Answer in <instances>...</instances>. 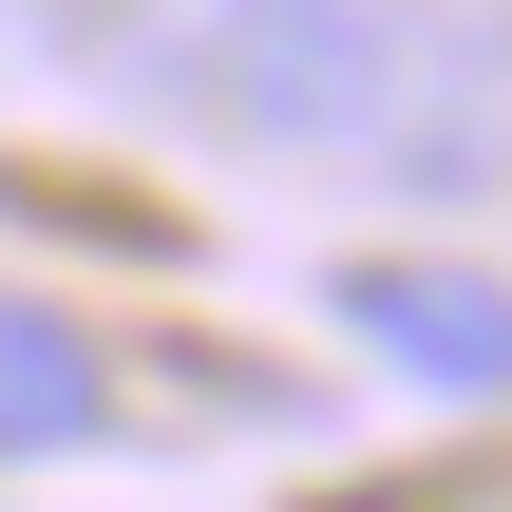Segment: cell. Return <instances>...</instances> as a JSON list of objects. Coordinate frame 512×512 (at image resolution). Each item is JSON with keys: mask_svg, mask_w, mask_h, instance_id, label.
I'll list each match as a JSON object with an SVG mask.
<instances>
[{"mask_svg": "<svg viewBox=\"0 0 512 512\" xmlns=\"http://www.w3.org/2000/svg\"><path fill=\"white\" fill-rule=\"evenodd\" d=\"M133 76L247 152H399L418 0H133Z\"/></svg>", "mask_w": 512, "mask_h": 512, "instance_id": "obj_1", "label": "cell"}, {"mask_svg": "<svg viewBox=\"0 0 512 512\" xmlns=\"http://www.w3.org/2000/svg\"><path fill=\"white\" fill-rule=\"evenodd\" d=\"M114 399H95V342L57 304H0V456H76Z\"/></svg>", "mask_w": 512, "mask_h": 512, "instance_id": "obj_4", "label": "cell"}, {"mask_svg": "<svg viewBox=\"0 0 512 512\" xmlns=\"http://www.w3.org/2000/svg\"><path fill=\"white\" fill-rule=\"evenodd\" d=\"M323 323H342L361 361H399L418 399H512V285H494V266L361 247V266H323Z\"/></svg>", "mask_w": 512, "mask_h": 512, "instance_id": "obj_2", "label": "cell"}, {"mask_svg": "<svg viewBox=\"0 0 512 512\" xmlns=\"http://www.w3.org/2000/svg\"><path fill=\"white\" fill-rule=\"evenodd\" d=\"M512 133V0H418V114H399V171H475Z\"/></svg>", "mask_w": 512, "mask_h": 512, "instance_id": "obj_3", "label": "cell"}]
</instances>
